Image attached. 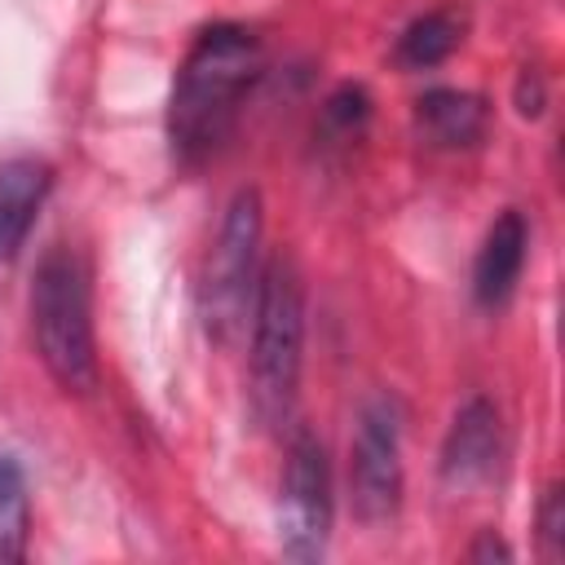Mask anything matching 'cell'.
Returning a JSON list of instances; mask_svg holds the SVG:
<instances>
[{
  "label": "cell",
  "mask_w": 565,
  "mask_h": 565,
  "mask_svg": "<svg viewBox=\"0 0 565 565\" xmlns=\"http://www.w3.org/2000/svg\"><path fill=\"white\" fill-rule=\"evenodd\" d=\"M525 247H530V230H525V216L516 207H508L481 252H477V265H472V296L481 309H499L512 291H516V278H521V265H525Z\"/></svg>",
  "instance_id": "obj_8"
},
{
  "label": "cell",
  "mask_w": 565,
  "mask_h": 565,
  "mask_svg": "<svg viewBox=\"0 0 565 565\" xmlns=\"http://www.w3.org/2000/svg\"><path fill=\"white\" fill-rule=\"evenodd\" d=\"M353 508L362 521L380 525L402 503V415L393 397H375L362 411L358 437H353Z\"/></svg>",
  "instance_id": "obj_6"
},
{
  "label": "cell",
  "mask_w": 565,
  "mask_h": 565,
  "mask_svg": "<svg viewBox=\"0 0 565 565\" xmlns=\"http://www.w3.org/2000/svg\"><path fill=\"white\" fill-rule=\"evenodd\" d=\"M305 349V287L287 256L260 269L252 300V402L265 424L291 411Z\"/></svg>",
  "instance_id": "obj_3"
},
{
  "label": "cell",
  "mask_w": 565,
  "mask_h": 565,
  "mask_svg": "<svg viewBox=\"0 0 565 565\" xmlns=\"http://www.w3.org/2000/svg\"><path fill=\"white\" fill-rule=\"evenodd\" d=\"M260 71L265 53L247 26L216 22L194 35L168 97V146L181 168H199L221 154Z\"/></svg>",
  "instance_id": "obj_1"
},
{
  "label": "cell",
  "mask_w": 565,
  "mask_h": 565,
  "mask_svg": "<svg viewBox=\"0 0 565 565\" xmlns=\"http://www.w3.org/2000/svg\"><path fill=\"white\" fill-rule=\"evenodd\" d=\"M463 40V22L455 13H424L415 18L402 35H397V66L406 71H428L437 62H446Z\"/></svg>",
  "instance_id": "obj_11"
},
{
  "label": "cell",
  "mask_w": 565,
  "mask_h": 565,
  "mask_svg": "<svg viewBox=\"0 0 565 565\" xmlns=\"http://www.w3.org/2000/svg\"><path fill=\"white\" fill-rule=\"evenodd\" d=\"M331 534V468L313 433H296L287 446L278 494V543L291 561H318Z\"/></svg>",
  "instance_id": "obj_5"
},
{
  "label": "cell",
  "mask_w": 565,
  "mask_h": 565,
  "mask_svg": "<svg viewBox=\"0 0 565 565\" xmlns=\"http://www.w3.org/2000/svg\"><path fill=\"white\" fill-rule=\"evenodd\" d=\"M490 110L477 93H459V88H433L415 102V128L428 146L437 150H463L477 146L486 137Z\"/></svg>",
  "instance_id": "obj_10"
},
{
  "label": "cell",
  "mask_w": 565,
  "mask_h": 565,
  "mask_svg": "<svg viewBox=\"0 0 565 565\" xmlns=\"http://www.w3.org/2000/svg\"><path fill=\"white\" fill-rule=\"evenodd\" d=\"M539 534L547 543V552H561V539H565V503H561V486H552L543 494V508H539Z\"/></svg>",
  "instance_id": "obj_13"
},
{
  "label": "cell",
  "mask_w": 565,
  "mask_h": 565,
  "mask_svg": "<svg viewBox=\"0 0 565 565\" xmlns=\"http://www.w3.org/2000/svg\"><path fill=\"white\" fill-rule=\"evenodd\" d=\"M26 556V477L0 455V565Z\"/></svg>",
  "instance_id": "obj_12"
},
{
  "label": "cell",
  "mask_w": 565,
  "mask_h": 565,
  "mask_svg": "<svg viewBox=\"0 0 565 565\" xmlns=\"http://www.w3.org/2000/svg\"><path fill=\"white\" fill-rule=\"evenodd\" d=\"M472 556H508V547H499V543H494V539L486 534V543H481V547H477Z\"/></svg>",
  "instance_id": "obj_14"
},
{
  "label": "cell",
  "mask_w": 565,
  "mask_h": 565,
  "mask_svg": "<svg viewBox=\"0 0 565 565\" xmlns=\"http://www.w3.org/2000/svg\"><path fill=\"white\" fill-rule=\"evenodd\" d=\"M31 331L40 362L66 393H88L97 384V344H93V300L88 269L79 252L53 247L31 287Z\"/></svg>",
  "instance_id": "obj_2"
},
{
  "label": "cell",
  "mask_w": 565,
  "mask_h": 565,
  "mask_svg": "<svg viewBox=\"0 0 565 565\" xmlns=\"http://www.w3.org/2000/svg\"><path fill=\"white\" fill-rule=\"evenodd\" d=\"M499 455H503L499 411H494L490 402L472 397V402L455 415V424H450V433H446V446H441V477H446L450 486H477V481H486V477L494 472Z\"/></svg>",
  "instance_id": "obj_7"
},
{
  "label": "cell",
  "mask_w": 565,
  "mask_h": 565,
  "mask_svg": "<svg viewBox=\"0 0 565 565\" xmlns=\"http://www.w3.org/2000/svg\"><path fill=\"white\" fill-rule=\"evenodd\" d=\"M256 252H260V194L238 190L234 203L225 207V221L203 274V318L216 340H230L252 313L256 282H260Z\"/></svg>",
  "instance_id": "obj_4"
},
{
  "label": "cell",
  "mask_w": 565,
  "mask_h": 565,
  "mask_svg": "<svg viewBox=\"0 0 565 565\" xmlns=\"http://www.w3.org/2000/svg\"><path fill=\"white\" fill-rule=\"evenodd\" d=\"M53 172L40 159H9L0 163V260H13L49 199Z\"/></svg>",
  "instance_id": "obj_9"
}]
</instances>
